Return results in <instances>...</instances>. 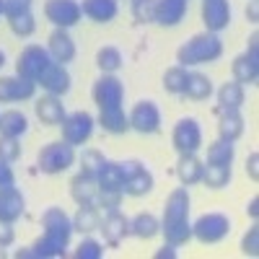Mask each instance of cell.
<instances>
[{"label":"cell","instance_id":"6da1fadb","mask_svg":"<svg viewBox=\"0 0 259 259\" xmlns=\"http://www.w3.org/2000/svg\"><path fill=\"white\" fill-rule=\"evenodd\" d=\"M41 236L26 249H18V259H52L62 256L65 249L70 246L73 236V218L62 207H47L41 212Z\"/></svg>","mask_w":259,"mask_h":259},{"label":"cell","instance_id":"7a4b0ae2","mask_svg":"<svg viewBox=\"0 0 259 259\" xmlns=\"http://www.w3.org/2000/svg\"><path fill=\"white\" fill-rule=\"evenodd\" d=\"M161 233L166 244L171 246H184L192 239V223H189V192L187 187H177L166 197L163 205V218H161Z\"/></svg>","mask_w":259,"mask_h":259},{"label":"cell","instance_id":"3957f363","mask_svg":"<svg viewBox=\"0 0 259 259\" xmlns=\"http://www.w3.org/2000/svg\"><path fill=\"white\" fill-rule=\"evenodd\" d=\"M223 55V41L218 34L205 31V34H194L187 45L179 47L177 62L189 68V65H202V62H215Z\"/></svg>","mask_w":259,"mask_h":259},{"label":"cell","instance_id":"277c9868","mask_svg":"<svg viewBox=\"0 0 259 259\" xmlns=\"http://www.w3.org/2000/svg\"><path fill=\"white\" fill-rule=\"evenodd\" d=\"M75 163V148L65 140H57V143H50L39 150L36 156V166L41 174H62L65 168H70Z\"/></svg>","mask_w":259,"mask_h":259},{"label":"cell","instance_id":"5b68a950","mask_svg":"<svg viewBox=\"0 0 259 259\" xmlns=\"http://www.w3.org/2000/svg\"><path fill=\"white\" fill-rule=\"evenodd\" d=\"M52 65V57L47 52V47H39V45H26L21 50L18 60H16V75L26 78L39 83V78L47 73V68Z\"/></svg>","mask_w":259,"mask_h":259},{"label":"cell","instance_id":"8992f818","mask_svg":"<svg viewBox=\"0 0 259 259\" xmlns=\"http://www.w3.org/2000/svg\"><path fill=\"white\" fill-rule=\"evenodd\" d=\"M231 231V221L223 212H205L192 223V236L200 244H218Z\"/></svg>","mask_w":259,"mask_h":259},{"label":"cell","instance_id":"52a82bcc","mask_svg":"<svg viewBox=\"0 0 259 259\" xmlns=\"http://www.w3.org/2000/svg\"><path fill=\"white\" fill-rule=\"evenodd\" d=\"M171 143H174V150L179 156H187V153H197L202 148V130H200V122L192 119V117H184L174 124V133H171Z\"/></svg>","mask_w":259,"mask_h":259},{"label":"cell","instance_id":"ba28073f","mask_svg":"<svg viewBox=\"0 0 259 259\" xmlns=\"http://www.w3.org/2000/svg\"><path fill=\"white\" fill-rule=\"evenodd\" d=\"M94 124L96 119L89 114V112H73L62 119L60 130H62V140L65 143H70L73 148L75 145H83V143H89V138L94 135Z\"/></svg>","mask_w":259,"mask_h":259},{"label":"cell","instance_id":"9c48e42d","mask_svg":"<svg viewBox=\"0 0 259 259\" xmlns=\"http://www.w3.org/2000/svg\"><path fill=\"white\" fill-rule=\"evenodd\" d=\"M94 101L99 109H117V106H122L124 101V85L117 75H101L96 83H94V91H91Z\"/></svg>","mask_w":259,"mask_h":259},{"label":"cell","instance_id":"30bf717a","mask_svg":"<svg viewBox=\"0 0 259 259\" xmlns=\"http://www.w3.org/2000/svg\"><path fill=\"white\" fill-rule=\"evenodd\" d=\"M127 117L130 130H135L140 135H153L161 130V109L156 106V101H138Z\"/></svg>","mask_w":259,"mask_h":259},{"label":"cell","instance_id":"8fae6325","mask_svg":"<svg viewBox=\"0 0 259 259\" xmlns=\"http://www.w3.org/2000/svg\"><path fill=\"white\" fill-rule=\"evenodd\" d=\"M45 16L50 24L57 29H70L80 21V3L78 0H47L45 3Z\"/></svg>","mask_w":259,"mask_h":259},{"label":"cell","instance_id":"7c38bea8","mask_svg":"<svg viewBox=\"0 0 259 259\" xmlns=\"http://www.w3.org/2000/svg\"><path fill=\"white\" fill-rule=\"evenodd\" d=\"M99 231L104 233V241L109 246H119L127 236H130V218L119 210H109L101 215V226Z\"/></svg>","mask_w":259,"mask_h":259},{"label":"cell","instance_id":"4fadbf2b","mask_svg":"<svg viewBox=\"0 0 259 259\" xmlns=\"http://www.w3.org/2000/svg\"><path fill=\"white\" fill-rule=\"evenodd\" d=\"M34 94H36V83L34 80H26L21 75L0 78V104L26 101V99H34Z\"/></svg>","mask_w":259,"mask_h":259},{"label":"cell","instance_id":"5bb4252c","mask_svg":"<svg viewBox=\"0 0 259 259\" xmlns=\"http://www.w3.org/2000/svg\"><path fill=\"white\" fill-rule=\"evenodd\" d=\"M202 24L212 34L228 29V24H231V3L228 0H202Z\"/></svg>","mask_w":259,"mask_h":259},{"label":"cell","instance_id":"9a60e30c","mask_svg":"<svg viewBox=\"0 0 259 259\" xmlns=\"http://www.w3.org/2000/svg\"><path fill=\"white\" fill-rule=\"evenodd\" d=\"M47 52L52 57V62H60V65H68L75 60V41L70 39L68 29H55L47 39Z\"/></svg>","mask_w":259,"mask_h":259},{"label":"cell","instance_id":"2e32d148","mask_svg":"<svg viewBox=\"0 0 259 259\" xmlns=\"http://www.w3.org/2000/svg\"><path fill=\"white\" fill-rule=\"evenodd\" d=\"M34 112H36V117H39V122H41V124H52V127H60V124H62V119L68 117L62 99H60V96H52V94L36 99Z\"/></svg>","mask_w":259,"mask_h":259},{"label":"cell","instance_id":"e0dca14e","mask_svg":"<svg viewBox=\"0 0 259 259\" xmlns=\"http://www.w3.org/2000/svg\"><path fill=\"white\" fill-rule=\"evenodd\" d=\"M36 85H41V89H45L47 94H52V96H65V94L70 91V73H68L65 65L52 62L50 68H47V73L39 78Z\"/></svg>","mask_w":259,"mask_h":259},{"label":"cell","instance_id":"ac0fdd59","mask_svg":"<svg viewBox=\"0 0 259 259\" xmlns=\"http://www.w3.org/2000/svg\"><path fill=\"white\" fill-rule=\"evenodd\" d=\"M215 114H218V138L236 143L244 135L246 122L241 117V109H218V106H215Z\"/></svg>","mask_w":259,"mask_h":259},{"label":"cell","instance_id":"d6986e66","mask_svg":"<svg viewBox=\"0 0 259 259\" xmlns=\"http://www.w3.org/2000/svg\"><path fill=\"white\" fill-rule=\"evenodd\" d=\"M96 192H99L96 177L85 174V171H78V174L70 179V197H73L75 205H94Z\"/></svg>","mask_w":259,"mask_h":259},{"label":"cell","instance_id":"ffe728a7","mask_svg":"<svg viewBox=\"0 0 259 259\" xmlns=\"http://www.w3.org/2000/svg\"><path fill=\"white\" fill-rule=\"evenodd\" d=\"M26 210V200L16 187H3L0 189V221L16 223Z\"/></svg>","mask_w":259,"mask_h":259},{"label":"cell","instance_id":"44dd1931","mask_svg":"<svg viewBox=\"0 0 259 259\" xmlns=\"http://www.w3.org/2000/svg\"><path fill=\"white\" fill-rule=\"evenodd\" d=\"M231 73H233V80L241 83V85H256L259 83V57H251V55H239L231 65Z\"/></svg>","mask_w":259,"mask_h":259},{"label":"cell","instance_id":"7402d4cb","mask_svg":"<svg viewBox=\"0 0 259 259\" xmlns=\"http://www.w3.org/2000/svg\"><path fill=\"white\" fill-rule=\"evenodd\" d=\"M117 0H83L80 3V13L85 18L96 21V24H109V21L117 18Z\"/></svg>","mask_w":259,"mask_h":259},{"label":"cell","instance_id":"603a6c76","mask_svg":"<svg viewBox=\"0 0 259 259\" xmlns=\"http://www.w3.org/2000/svg\"><path fill=\"white\" fill-rule=\"evenodd\" d=\"M202 171H205V163L197 158V153L179 156V161H177V177H179L182 187L200 184L202 182Z\"/></svg>","mask_w":259,"mask_h":259},{"label":"cell","instance_id":"cb8c5ba5","mask_svg":"<svg viewBox=\"0 0 259 259\" xmlns=\"http://www.w3.org/2000/svg\"><path fill=\"white\" fill-rule=\"evenodd\" d=\"M189 0H156V24L177 26L187 13Z\"/></svg>","mask_w":259,"mask_h":259},{"label":"cell","instance_id":"d4e9b609","mask_svg":"<svg viewBox=\"0 0 259 259\" xmlns=\"http://www.w3.org/2000/svg\"><path fill=\"white\" fill-rule=\"evenodd\" d=\"M212 94H215V85H212V80L205 73H189L187 75L184 91H182L184 99H189V101H205Z\"/></svg>","mask_w":259,"mask_h":259},{"label":"cell","instance_id":"484cf974","mask_svg":"<svg viewBox=\"0 0 259 259\" xmlns=\"http://www.w3.org/2000/svg\"><path fill=\"white\" fill-rule=\"evenodd\" d=\"M104 133H109V135H124L127 130H130V117L124 114L122 106H117V109H99V119Z\"/></svg>","mask_w":259,"mask_h":259},{"label":"cell","instance_id":"4316f807","mask_svg":"<svg viewBox=\"0 0 259 259\" xmlns=\"http://www.w3.org/2000/svg\"><path fill=\"white\" fill-rule=\"evenodd\" d=\"M218 109H241L244 101H246V91L241 83H236L233 78L226 80L218 91Z\"/></svg>","mask_w":259,"mask_h":259},{"label":"cell","instance_id":"83f0119b","mask_svg":"<svg viewBox=\"0 0 259 259\" xmlns=\"http://www.w3.org/2000/svg\"><path fill=\"white\" fill-rule=\"evenodd\" d=\"M101 226V210L96 205H78V212L73 215V231L78 233H94Z\"/></svg>","mask_w":259,"mask_h":259},{"label":"cell","instance_id":"f1b7e54d","mask_svg":"<svg viewBox=\"0 0 259 259\" xmlns=\"http://www.w3.org/2000/svg\"><path fill=\"white\" fill-rule=\"evenodd\" d=\"M156 233H161V221L153 212H138L133 221H130V236H138V239H153Z\"/></svg>","mask_w":259,"mask_h":259},{"label":"cell","instance_id":"f546056e","mask_svg":"<svg viewBox=\"0 0 259 259\" xmlns=\"http://www.w3.org/2000/svg\"><path fill=\"white\" fill-rule=\"evenodd\" d=\"M233 158H236V145L231 140L218 138L215 143L207 145V161L205 163H210V166H231Z\"/></svg>","mask_w":259,"mask_h":259},{"label":"cell","instance_id":"4dcf8cb0","mask_svg":"<svg viewBox=\"0 0 259 259\" xmlns=\"http://www.w3.org/2000/svg\"><path fill=\"white\" fill-rule=\"evenodd\" d=\"M29 130V119L21 114L18 109H8L0 114V135L6 138H21Z\"/></svg>","mask_w":259,"mask_h":259},{"label":"cell","instance_id":"1f68e13d","mask_svg":"<svg viewBox=\"0 0 259 259\" xmlns=\"http://www.w3.org/2000/svg\"><path fill=\"white\" fill-rule=\"evenodd\" d=\"M153 184H156L153 174H150L148 168H143L140 174H135V177L124 179L122 192H124V194H130V197H145V194L153 192Z\"/></svg>","mask_w":259,"mask_h":259},{"label":"cell","instance_id":"d6a6232c","mask_svg":"<svg viewBox=\"0 0 259 259\" xmlns=\"http://www.w3.org/2000/svg\"><path fill=\"white\" fill-rule=\"evenodd\" d=\"M96 182H99L101 189H122L124 177H122L119 161H106V163L101 166V171L96 174Z\"/></svg>","mask_w":259,"mask_h":259},{"label":"cell","instance_id":"836d02e7","mask_svg":"<svg viewBox=\"0 0 259 259\" xmlns=\"http://www.w3.org/2000/svg\"><path fill=\"white\" fill-rule=\"evenodd\" d=\"M96 65L99 70L106 73V75H114L119 68H122V52L117 47H101L96 52Z\"/></svg>","mask_w":259,"mask_h":259},{"label":"cell","instance_id":"e575fe53","mask_svg":"<svg viewBox=\"0 0 259 259\" xmlns=\"http://www.w3.org/2000/svg\"><path fill=\"white\" fill-rule=\"evenodd\" d=\"M202 182H205V187H210V189H223V187H228V184H231V166H210V163H205Z\"/></svg>","mask_w":259,"mask_h":259},{"label":"cell","instance_id":"d590c367","mask_svg":"<svg viewBox=\"0 0 259 259\" xmlns=\"http://www.w3.org/2000/svg\"><path fill=\"white\" fill-rule=\"evenodd\" d=\"M187 68L184 65H174L163 73V91L166 94H174V96H182L184 91V83H187Z\"/></svg>","mask_w":259,"mask_h":259},{"label":"cell","instance_id":"8d00e7d4","mask_svg":"<svg viewBox=\"0 0 259 259\" xmlns=\"http://www.w3.org/2000/svg\"><path fill=\"white\" fill-rule=\"evenodd\" d=\"M122 197H124V192H122V189H101V187H99V192H96V202H94V205H96L99 210H104V212L119 210Z\"/></svg>","mask_w":259,"mask_h":259},{"label":"cell","instance_id":"74e56055","mask_svg":"<svg viewBox=\"0 0 259 259\" xmlns=\"http://www.w3.org/2000/svg\"><path fill=\"white\" fill-rule=\"evenodd\" d=\"M138 24H156V0H130Z\"/></svg>","mask_w":259,"mask_h":259},{"label":"cell","instance_id":"f35d334b","mask_svg":"<svg viewBox=\"0 0 259 259\" xmlns=\"http://www.w3.org/2000/svg\"><path fill=\"white\" fill-rule=\"evenodd\" d=\"M104 163H106V158H104L101 150H96V148L83 150V156H80V171H85V174L96 177L99 171H101V166H104Z\"/></svg>","mask_w":259,"mask_h":259},{"label":"cell","instance_id":"ab89813d","mask_svg":"<svg viewBox=\"0 0 259 259\" xmlns=\"http://www.w3.org/2000/svg\"><path fill=\"white\" fill-rule=\"evenodd\" d=\"M73 256L75 259H101L104 256V244H99L96 239H91V236H85V239L75 246Z\"/></svg>","mask_w":259,"mask_h":259},{"label":"cell","instance_id":"60d3db41","mask_svg":"<svg viewBox=\"0 0 259 259\" xmlns=\"http://www.w3.org/2000/svg\"><path fill=\"white\" fill-rule=\"evenodd\" d=\"M8 26L16 36H31L36 31V21L31 13H24V16H16V18H8Z\"/></svg>","mask_w":259,"mask_h":259},{"label":"cell","instance_id":"b9f144b4","mask_svg":"<svg viewBox=\"0 0 259 259\" xmlns=\"http://www.w3.org/2000/svg\"><path fill=\"white\" fill-rule=\"evenodd\" d=\"M21 158V138H6L0 135V161L13 163Z\"/></svg>","mask_w":259,"mask_h":259},{"label":"cell","instance_id":"7bdbcfd3","mask_svg":"<svg viewBox=\"0 0 259 259\" xmlns=\"http://www.w3.org/2000/svg\"><path fill=\"white\" fill-rule=\"evenodd\" d=\"M31 3L34 0H3V16L6 18H16V16L31 13Z\"/></svg>","mask_w":259,"mask_h":259},{"label":"cell","instance_id":"ee69618b","mask_svg":"<svg viewBox=\"0 0 259 259\" xmlns=\"http://www.w3.org/2000/svg\"><path fill=\"white\" fill-rule=\"evenodd\" d=\"M241 251L249 254V256H256V254H259V226H256V223L244 233V239H241Z\"/></svg>","mask_w":259,"mask_h":259},{"label":"cell","instance_id":"f6af8a7d","mask_svg":"<svg viewBox=\"0 0 259 259\" xmlns=\"http://www.w3.org/2000/svg\"><path fill=\"white\" fill-rule=\"evenodd\" d=\"M16 241V231H13V223L8 221H0V249H6Z\"/></svg>","mask_w":259,"mask_h":259},{"label":"cell","instance_id":"bcb514c9","mask_svg":"<svg viewBox=\"0 0 259 259\" xmlns=\"http://www.w3.org/2000/svg\"><path fill=\"white\" fill-rule=\"evenodd\" d=\"M119 166H122V177H124V179H130V177L140 174V171L145 168V163H143V161H138V158H130V161H119Z\"/></svg>","mask_w":259,"mask_h":259},{"label":"cell","instance_id":"7dc6e473","mask_svg":"<svg viewBox=\"0 0 259 259\" xmlns=\"http://www.w3.org/2000/svg\"><path fill=\"white\" fill-rule=\"evenodd\" d=\"M13 184H16V174H13L11 163L0 161V189H3V187H13Z\"/></svg>","mask_w":259,"mask_h":259},{"label":"cell","instance_id":"c3c4849f","mask_svg":"<svg viewBox=\"0 0 259 259\" xmlns=\"http://www.w3.org/2000/svg\"><path fill=\"white\" fill-rule=\"evenodd\" d=\"M246 174L251 177V182H256V179H259V153H256V150L246 158Z\"/></svg>","mask_w":259,"mask_h":259},{"label":"cell","instance_id":"681fc988","mask_svg":"<svg viewBox=\"0 0 259 259\" xmlns=\"http://www.w3.org/2000/svg\"><path fill=\"white\" fill-rule=\"evenodd\" d=\"M246 55L259 57V34H256V31H254V34L246 39Z\"/></svg>","mask_w":259,"mask_h":259},{"label":"cell","instance_id":"f907efd6","mask_svg":"<svg viewBox=\"0 0 259 259\" xmlns=\"http://www.w3.org/2000/svg\"><path fill=\"white\" fill-rule=\"evenodd\" d=\"M166 256H168V259H174V256H177V246H171V244H163V246H161V249L156 251V259H166Z\"/></svg>","mask_w":259,"mask_h":259},{"label":"cell","instance_id":"816d5d0a","mask_svg":"<svg viewBox=\"0 0 259 259\" xmlns=\"http://www.w3.org/2000/svg\"><path fill=\"white\" fill-rule=\"evenodd\" d=\"M256 13H259V3H256V0H251L249 8H246V18L251 21V24H256Z\"/></svg>","mask_w":259,"mask_h":259},{"label":"cell","instance_id":"f5cc1de1","mask_svg":"<svg viewBox=\"0 0 259 259\" xmlns=\"http://www.w3.org/2000/svg\"><path fill=\"white\" fill-rule=\"evenodd\" d=\"M246 212L251 215V221H256V215H259V197H251V202L246 205Z\"/></svg>","mask_w":259,"mask_h":259},{"label":"cell","instance_id":"db71d44e","mask_svg":"<svg viewBox=\"0 0 259 259\" xmlns=\"http://www.w3.org/2000/svg\"><path fill=\"white\" fill-rule=\"evenodd\" d=\"M3 65H6V52L0 50V68H3Z\"/></svg>","mask_w":259,"mask_h":259},{"label":"cell","instance_id":"11a10c76","mask_svg":"<svg viewBox=\"0 0 259 259\" xmlns=\"http://www.w3.org/2000/svg\"><path fill=\"white\" fill-rule=\"evenodd\" d=\"M0 16H3V0H0Z\"/></svg>","mask_w":259,"mask_h":259}]
</instances>
